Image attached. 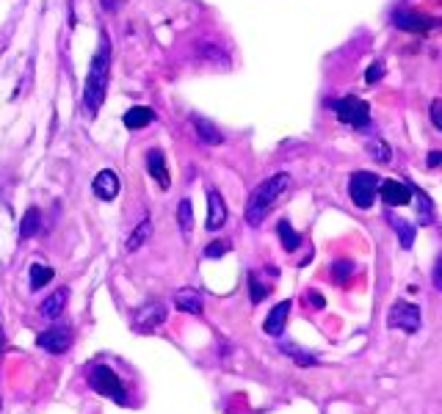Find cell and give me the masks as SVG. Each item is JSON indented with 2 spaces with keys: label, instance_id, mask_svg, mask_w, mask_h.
Listing matches in <instances>:
<instances>
[{
  "label": "cell",
  "instance_id": "31",
  "mask_svg": "<svg viewBox=\"0 0 442 414\" xmlns=\"http://www.w3.org/2000/svg\"><path fill=\"white\" fill-rule=\"evenodd\" d=\"M431 122L437 130H442V100H434L431 103Z\"/></svg>",
  "mask_w": 442,
  "mask_h": 414
},
{
  "label": "cell",
  "instance_id": "2",
  "mask_svg": "<svg viewBox=\"0 0 442 414\" xmlns=\"http://www.w3.org/2000/svg\"><path fill=\"white\" fill-rule=\"evenodd\" d=\"M288 186H291V174H285V171H279L274 177L263 180V183L252 191L249 202H246V221H249L252 227L263 224V218L268 216V210L274 207V202L285 193V188Z\"/></svg>",
  "mask_w": 442,
  "mask_h": 414
},
{
  "label": "cell",
  "instance_id": "11",
  "mask_svg": "<svg viewBox=\"0 0 442 414\" xmlns=\"http://www.w3.org/2000/svg\"><path fill=\"white\" fill-rule=\"evenodd\" d=\"M379 191L384 205L390 207H403L412 202V188L406 186V183H398V180H384L379 186Z\"/></svg>",
  "mask_w": 442,
  "mask_h": 414
},
{
  "label": "cell",
  "instance_id": "1",
  "mask_svg": "<svg viewBox=\"0 0 442 414\" xmlns=\"http://www.w3.org/2000/svg\"><path fill=\"white\" fill-rule=\"evenodd\" d=\"M108 75H111V41L103 34L100 47H97V53L91 59V66H89V75H86L84 83V105L89 108V113H97L103 100H106Z\"/></svg>",
  "mask_w": 442,
  "mask_h": 414
},
{
  "label": "cell",
  "instance_id": "8",
  "mask_svg": "<svg viewBox=\"0 0 442 414\" xmlns=\"http://www.w3.org/2000/svg\"><path fill=\"white\" fill-rule=\"evenodd\" d=\"M393 25L401 28V31L426 34V31H437V28H440V20L426 17V14H418V11H409V9H398V11L393 14Z\"/></svg>",
  "mask_w": 442,
  "mask_h": 414
},
{
  "label": "cell",
  "instance_id": "6",
  "mask_svg": "<svg viewBox=\"0 0 442 414\" xmlns=\"http://www.w3.org/2000/svg\"><path fill=\"white\" fill-rule=\"evenodd\" d=\"M166 315H169V310L164 301H147L144 307H139L136 315H133V331L149 334V331H155L158 326L166 323Z\"/></svg>",
  "mask_w": 442,
  "mask_h": 414
},
{
  "label": "cell",
  "instance_id": "24",
  "mask_svg": "<svg viewBox=\"0 0 442 414\" xmlns=\"http://www.w3.org/2000/svg\"><path fill=\"white\" fill-rule=\"evenodd\" d=\"M177 224H180V232L189 238L191 229H194V207H191V199H180V205H177Z\"/></svg>",
  "mask_w": 442,
  "mask_h": 414
},
{
  "label": "cell",
  "instance_id": "25",
  "mask_svg": "<svg viewBox=\"0 0 442 414\" xmlns=\"http://www.w3.org/2000/svg\"><path fill=\"white\" fill-rule=\"evenodd\" d=\"M47 282H53V268H47V266H42V263H36V266L31 268V288L39 290V288H44Z\"/></svg>",
  "mask_w": 442,
  "mask_h": 414
},
{
  "label": "cell",
  "instance_id": "34",
  "mask_svg": "<svg viewBox=\"0 0 442 414\" xmlns=\"http://www.w3.org/2000/svg\"><path fill=\"white\" fill-rule=\"evenodd\" d=\"M100 3H103V9H106V11H111V14L119 9V0H100Z\"/></svg>",
  "mask_w": 442,
  "mask_h": 414
},
{
  "label": "cell",
  "instance_id": "17",
  "mask_svg": "<svg viewBox=\"0 0 442 414\" xmlns=\"http://www.w3.org/2000/svg\"><path fill=\"white\" fill-rule=\"evenodd\" d=\"M194 130H196V138L202 141V144H221L224 141V136L219 133V127L208 119H202V116H194Z\"/></svg>",
  "mask_w": 442,
  "mask_h": 414
},
{
  "label": "cell",
  "instance_id": "7",
  "mask_svg": "<svg viewBox=\"0 0 442 414\" xmlns=\"http://www.w3.org/2000/svg\"><path fill=\"white\" fill-rule=\"evenodd\" d=\"M387 326L406 331V334H415L421 329V307L406 304V301H396L390 315H387Z\"/></svg>",
  "mask_w": 442,
  "mask_h": 414
},
{
  "label": "cell",
  "instance_id": "19",
  "mask_svg": "<svg viewBox=\"0 0 442 414\" xmlns=\"http://www.w3.org/2000/svg\"><path fill=\"white\" fill-rule=\"evenodd\" d=\"M39 229H42V213H39V207H28L20 221V241L34 238Z\"/></svg>",
  "mask_w": 442,
  "mask_h": 414
},
{
  "label": "cell",
  "instance_id": "15",
  "mask_svg": "<svg viewBox=\"0 0 442 414\" xmlns=\"http://www.w3.org/2000/svg\"><path fill=\"white\" fill-rule=\"evenodd\" d=\"M66 298H69V293H66V288H59L53 290L47 298H44L42 304H39V315L42 318H47V320H53V318H59L64 312V307H66Z\"/></svg>",
  "mask_w": 442,
  "mask_h": 414
},
{
  "label": "cell",
  "instance_id": "21",
  "mask_svg": "<svg viewBox=\"0 0 442 414\" xmlns=\"http://www.w3.org/2000/svg\"><path fill=\"white\" fill-rule=\"evenodd\" d=\"M149 235H152V221L144 218V221H139V227L130 232V238L125 241V248L127 251H139L149 241Z\"/></svg>",
  "mask_w": 442,
  "mask_h": 414
},
{
  "label": "cell",
  "instance_id": "18",
  "mask_svg": "<svg viewBox=\"0 0 442 414\" xmlns=\"http://www.w3.org/2000/svg\"><path fill=\"white\" fill-rule=\"evenodd\" d=\"M152 119H155V113H152V108H147V105H133L130 111H125L127 130H141V127H147Z\"/></svg>",
  "mask_w": 442,
  "mask_h": 414
},
{
  "label": "cell",
  "instance_id": "28",
  "mask_svg": "<svg viewBox=\"0 0 442 414\" xmlns=\"http://www.w3.org/2000/svg\"><path fill=\"white\" fill-rule=\"evenodd\" d=\"M351 273H354V263H348V260H340V263H335V266H332V279H335V282H340V285H343V282H346Z\"/></svg>",
  "mask_w": 442,
  "mask_h": 414
},
{
  "label": "cell",
  "instance_id": "36",
  "mask_svg": "<svg viewBox=\"0 0 442 414\" xmlns=\"http://www.w3.org/2000/svg\"><path fill=\"white\" fill-rule=\"evenodd\" d=\"M6 351V334H3V326H0V356Z\"/></svg>",
  "mask_w": 442,
  "mask_h": 414
},
{
  "label": "cell",
  "instance_id": "32",
  "mask_svg": "<svg viewBox=\"0 0 442 414\" xmlns=\"http://www.w3.org/2000/svg\"><path fill=\"white\" fill-rule=\"evenodd\" d=\"M431 276H434V285H437V290L442 293V254L437 257V266H434V273H431Z\"/></svg>",
  "mask_w": 442,
  "mask_h": 414
},
{
  "label": "cell",
  "instance_id": "10",
  "mask_svg": "<svg viewBox=\"0 0 442 414\" xmlns=\"http://www.w3.org/2000/svg\"><path fill=\"white\" fill-rule=\"evenodd\" d=\"M119 177H116V171H111V168H103V171H97V177H94V183H91V191H94V196L97 199H103V202H111V199H116L119 196Z\"/></svg>",
  "mask_w": 442,
  "mask_h": 414
},
{
  "label": "cell",
  "instance_id": "14",
  "mask_svg": "<svg viewBox=\"0 0 442 414\" xmlns=\"http://www.w3.org/2000/svg\"><path fill=\"white\" fill-rule=\"evenodd\" d=\"M288 315H291V301H279L274 310L268 312V318H266V323H263V329L266 334H271V337H279L282 331H285V323H288Z\"/></svg>",
  "mask_w": 442,
  "mask_h": 414
},
{
  "label": "cell",
  "instance_id": "20",
  "mask_svg": "<svg viewBox=\"0 0 442 414\" xmlns=\"http://www.w3.org/2000/svg\"><path fill=\"white\" fill-rule=\"evenodd\" d=\"M387 221H390V227L398 232L401 246L412 248V243H415V227H412L406 218H398V216H393V213H387Z\"/></svg>",
  "mask_w": 442,
  "mask_h": 414
},
{
  "label": "cell",
  "instance_id": "16",
  "mask_svg": "<svg viewBox=\"0 0 442 414\" xmlns=\"http://www.w3.org/2000/svg\"><path fill=\"white\" fill-rule=\"evenodd\" d=\"M174 307L183 312H191V315H199L202 312V296L194 288H180L174 293Z\"/></svg>",
  "mask_w": 442,
  "mask_h": 414
},
{
  "label": "cell",
  "instance_id": "3",
  "mask_svg": "<svg viewBox=\"0 0 442 414\" xmlns=\"http://www.w3.org/2000/svg\"><path fill=\"white\" fill-rule=\"evenodd\" d=\"M86 378H89V387H91L97 395L111 398V400H116V403H125L127 400V393H125L122 378L111 370V368H106V365H94V368L89 370Z\"/></svg>",
  "mask_w": 442,
  "mask_h": 414
},
{
  "label": "cell",
  "instance_id": "12",
  "mask_svg": "<svg viewBox=\"0 0 442 414\" xmlns=\"http://www.w3.org/2000/svg\"><path fill=\"white\" fill-rule=\"evenodd\" d=\"M227 224V205H224V199H221V193L219 191H208V224L205 227L216 232V229H221Z\"/></svg>",
  "mask_w": 442,
  "mask_h": 414
},
{
  "label": "cell",
  "instance_id": "13",
  "mask_svg": "<svg viewBox=\"0 0 442 414\" xmlns=\"http://www.w3.org/2000/svg\"><path fill=\"white\" fill-rule=\"evenodd\" d=\"M147 171L155 177V183L161 188L171 186V174H169L166 161H164V152H161V149H149L147 152Z\"/></svg>",
  "mask_w": 442,
  "mask_h": 414
},
{
  "label": "cell",
  "instance_id": "4",
  "mask_svg": "<svg viewBox=\"0 0 442 414\" xmlns=\"http://www.w3.org/2000/svg\"><path fill=\"white\" fill-rule=\"evenodd\" d=\"M376 186H379L376 174H371V171H354L351 180H348V196H351V202L357 207H362V210H368V207L373 205V199H376Z\"/></svg>",
  "mask_w": 442,
  "mask_h": 414
},
{
  "label": "cell",
  "instance_id": "33",
  "mask_svg": "<svg viewBox=\"0 0 442 414\" xmlns=\"http://www.w3.org/2000/svg\"><path fill=\"white\" fill-rule=\"evenodd\" d=\"M426 163L431 166V168H437L442 163V152H428V158H426Z\"/></svg>",
  "mask_w": 442,
  "mask_h": 414
},
{
  "label": "cell",
  "instance_id": "5",
  "mask_svg": "<svg viewBox=\"0 0 442 414\" xmlns=\"http://www.w3.org/2000/svg\"><path fill=\"white\" fill-rule=\"evenodd\" d=\"M335 108L337 119L343 124H351V127H365L371 122V105L359 97H343V100H335L332 103Z\"/></svg>",
  "mask_w": 442,
  "mask_h": 414
},
{
  "label": "cell",
  "instance_id": "23",
  "mask_svg": "<svg viewBox=\"0 0 442 414\" xmlns=\"http://www.w3.org/2000/svg\"><path fill=\"white\" fill-rule=\"evenodd\" d=\"M365 149H368V155L376 161V163H390V146H387V141L384 138H368L365 141Z\"/></svg>",
  "mask_w": 442,
  "mask_h": 414
},
{
  "label": "cell",
  "instance_id": "35",
  "mask_svg": "<svg viewBox=\"0 0 442 414\" xmlns=\"http://www.w3.org/2000/svg\"><path fill=\"white\" fill-rule=\"evenodd\" d=\"M310 301H313V304H316L318 310H323V298H321V296H318V293H313V296H310Z\"/></svg>",
  "mask_w": 442,
  "mask_h": 414
},
{
  "label": "cell",
  "instance_id": "29",
  "mask_svg": "<svg viewBox=\"0 0 442 414\" xmlns=\"http://www.w3.org/2000/svg\"><path fill=\"white\" fill-rule=\"evenodd\" d=\"M230 251V243L227 241H213L211 246L205 248V257H221V254H227Z\"/></svg>",
  "mask_w": 442,
  "mask_h": 414
},
{
  "label": "cell",
  "instance_id": "22",
  "mask_svg": "<svg viewBox=\"0 0 442 414\" xmlns=\"http://www.w3.org/2000/svg\"><path fill=\"white\" fill-rule=\"evenodd\" d=\"M276 232H279V241H282V248H285V251H296V248H298V243H301V235L291 227V221H285V218H282V221L276 224Z\"/></svg>",
  "mask_w": 442,
  "mask_h": 414
},
{
  "label": "cell",
  "instance_id": "30",
  "mask_svg": "<svg viewBox=\"0 0 442 414\" xmlns=\"http://www.w3.org/2000/svg\"><path fill=\"white\" fill-rule=\"evenodd\" d=\"M381 78H384V64L381 61L371 64V66H368V72H365V81L376 83V81H381Z\"/></svg>",
  "mask_w": 442,
  "mask_h": 414
},
{
  "label": "cell",
  "instance_id": "9",
  "mask_svg": "<svg viewBox=\"0 0 442 414\" xmlns=\"http://www.w3.org/2000/svg\"><path fill=\"white\" fill-rule=\"evenodd\" d=\"M36 345L50 353H64L72 345V329L69 326H50L36 337Z\"/></svg>",
  "mask_w": 442,
  "mask_h": 414
},
{
  "label": "cell",
  "instance_id": "26",
  "mask_svg": "<svg viewBox=\"0 0 442 414\" xmlns=\"http://www.w3.org/2000/svg\"><path fill=\"white\" fill-rule=\"evenodd\" d=\"M415 196H418V218H421V224H431V221H434L431 199H428L423 191H415Z\"/></svg>",
  "mask_w": 442,
  "mask_h": 414
},
{
  "label": "cell",
  "instance_id": "27",
  "mask_svg": "<svg viewBox=\"0 0 442 414\" xmlns=\"http://www.w3.org/2000/svg\"><path fill=\"white\" fill-rule=\"evenodd\" d=\"M249 288H252V304H260L266 296H268V285H263L260 282V276L257 273H249Z\"/></svg>",
  "mask_w": 442,
  "mask_h": 414
}]
</instances>
